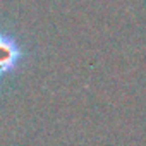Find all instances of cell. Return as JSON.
Instances as JSON below:
<instances>
[{
  "label": "cell",
  "mask_w": 146,
  "mask_h": 146,
  "mask_svg": "<svg viewBox=\"0 0 146 146\" xmlns=\"http://www.w3.org/2000/svg\"><path fill=\"white\" fill-rule=\"evenodd\" d=\"M21 58L23 50L17 40L7 31H0V78L14 72Z\"/></svg>",
  "instance_id": "6da1fadb"
}]
</instances>
